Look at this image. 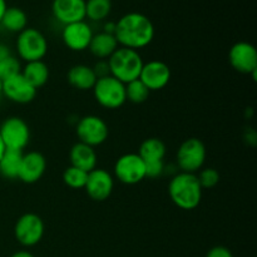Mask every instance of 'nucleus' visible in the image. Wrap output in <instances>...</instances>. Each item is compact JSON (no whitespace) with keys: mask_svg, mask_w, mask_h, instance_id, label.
Listing matches in <instances>:
<instances>
[{"mask_svg":"<svg viewBox=\"0 0 257 257\" xmlns=\"http://www.w3.org/2000/svg\"><path fill=\"white\" fill-rule=\"evenodd\" d=\"M114 37L119 47L140 50L155 39V25L142 13H127L115 23Z\"/></svg>","mask_w":257,"mask_h":257,"instance_id":"f257e3e1","label":"nucleus"},{"mask_svg":"<svg viewBox=\"0 0 257 257\" xmlns=\"http://www.w3.org/2000/svg\"><path fill=\"white\" fill-rule=\"evenodd\" d=\"M202 191L197 175L180 172L173 176L168 185L171 201L181 210L191 211L198 207L202 200Z\"/></svg>","mask_w":257,"mask_h":257,"instance_id":"f03ea898","label":"nucleus"},{"mask_svg":"<svg viewBox=\"0 0 257 257\" xmlns=\"http://www.w3.org/2000/svg\"><path fill=\"white\" fill-rule=\"evenodd\" d=\"M109 74L122 83L132 82L140 78L143 67V59L137 50L118 47L107 59Z\"/></svg>","mask_w":257,"mask_h":257,"instance_id":"7ed1b4c3","label":"nucleus"},{"mask_svg":"<svg viewBox=\"0 0 257 257\" xmlns=\"http://www.w3.org/2000/svg\"><path fill=\"white\" fill-rule=\"evenodd\" d=\"M18 57L25 63L43 60L48 53V40L40 30L25 28L20 32L15 42Z\"/></svg>","mask_w":257,"mask_h":257,"instance_id":"20e7f679","label":"nucleus"},{"mask_svg":"<svg viewBox=\"0 0 257 257\" xmlns=\"http://www.w3.org/2000/svg\"><path fill=\"white\" fill-rule=\"evenodd\" d=\"M92 90L98 104L105 109H118L127 102L125 84L110 74L98 78Z\"/></svg>","mask_w":257,"mask_h":257,"instance_id":"39448f33","label":"nucleus"},{"mask_svg":"<svg viewBox=\"0 0 257 257\" xmlns=\"http://www.w3.org/2000/svg\"><path fill=\"white\" fill-rule=\"evenodd\" d=\"M206 146L198 138H188L183 141L177 150L176 162L181 172L196 175L202 170L206 161Z\"/></svg>","mask_w":257,"mask_h":257,"instance_id":"423d86ee","label":"nucleus"},{"mask_svg":"<svg viewBox=\"0 0 257 257\" xmlns=\"http://www.w3.org/2000/svg\"><path fill=\"white\" fill-rule=\"evenodd\" d=\"M75 133L79 142L94 148L103 145L108 140L109 128L104 119L98 115L89 114L78 120L75 125Z\"/></svg>","mask_w":257,"mask_h":257,"instance_id":"0eeeda50","label":"nucleus"},{"mask_svg":"<svg viewBox=\"0 0 257 257\" xmlns=\"http://www.w3.org/2000/svg\"><path fill=\"white\" fill-rule=\"evenodd\" d=\"M0 137L7 150L24 151L30 141V130L20 117H9L0 124Z\"/></svg>","mask_w":257,"mask_h":257,"instance_id":"6e6552de","label":"nucleus"},{"mask_svg":"<svg viewBox=\"0 0 257 257\" xmlns=\"http://www.w3.org/2000/svg\"><path fill=\"white\" fill-rule=\"evenodd\" d=\"M14 235L18 242L24 247L35 246L44 236V221L37 213H24L15 223Z\"/></svg>","mask_w":257,"mask_h":257,"instance_id":"1a4fd4ad","label":"nucleus"},{"mask_svg":"<svg viewBox=\"0 0 257 257\" xmlns=\"http://www.w3.org/2000/svg\"><path fill=\"white\" fill-rule=\"evenodd\" d=\"M114 176L123 185H137L146 178V165L138 153H125L115 161Z\"/></svg>","mask_w":257,"mask_h":257,"instance_id":"9d476101","label":"nucleus"},{"mask_svg":"<svg viewBox=\"0 0 257 257\" xmlns=\"http://www.w3.org/2000/svg\"><path fill=\"white\" fill-rule=\"evenodd\" d=\"M230 64L236 72L256 77L257 72V50L251 43L237 42L228 52Z\"/></svg>","mask_w":257,"mask_h":257,"instance_id":"9b49d317","label":"nucleus"},{"mask_svg":"<svg viewBox=\"0 0 257 257\" xmlns=\"http://www.w3.org/2000/svg\"><path fill=\"white\" fill-rule=\"evenodd\" d=\"M113 187H114V178L107 170L94 168L88 172L84 190L93 201L103 202L108 200L112 195Z\"/></svg>","mask_w":257,"mask_h":257,"instance_id":"f8f14e48","label":"nucleus"},{"mask_svg":"<svg viewBox=\"0 0 257 257\" xmlns=\"http://www.w3.org/2000/svg\"><path fill=\"white\" fill-rule=\"evenodd\" d=\"M171 75L172 73H171L167 63L153 59L147 63H143L138 79L150 89V92H155V90L163 89L170 83Z\"/></svg>","mask_w":257,"mask_h":257,"instance_id":"ddd939ff","label":"nucleus"},{"mask_svg":"<svg viewBox=\"0 0 257 257\" xmlns=\"http://www.w3.org/2000/svg\"><path fill=\"white\" fill-rule=\"evenodd\" d=\"M93 29L85 20L63 25L62 40L68 49L83 52L88 49L93 38Z\"/></svg>","mask_w":257,"mask_h":257,"instance_id":"4468645a","label":"nucleus"},{"mask_svg":"<svg viewBox=\"0 0 257 257\" xmlns=\"http://www.w3.org/2000/svg\"><path fill=\"white\" fill-rule=\"evenodd\" d=\"M3 95L18 104H28L37 97V89L19 73L3 80Z\"/></svg>","mask_w":257,"mask_h":257,"instance_id":"2eb2a0df","label":"nucleus"},{"mask_svg":"<svg viewBox=\"0 0 257 257\" xmlns=\"http://www.w3.org/2000/svg\"><path fill=\"white\" fill-rule=\"evenodd\" d=\"M45 170H47V160L42 153L37 151L23 153L18 180L27 185H32L38 182L44 176Z\"/></svg>","mask_w":257,"mask_h":257,"instance_id":"dca6fc26","label":"nucleus"},{"mask_svg":"<svg viewBox=\"0 0 257 257\" xmlns=\"http://www.w3.org/2000/svg\"><path fill=\"white\" fill-rule=\"evenodd\" d=\"M53 18L63 25L85 20V0H53Z\"/></svg>","mask_w":257,"mask_h":257,"instance_id":"f3484780","label":"nucleus"},{"mask_svg":"<svg viewBox=\"0 0 257 257\" xmlns=\"http://www.w3.org/2000/svg\"><path fill=\"white\" fill-rule=\"evenodd\" d=\"M69 158L70 166H74V167L79 168L87 173L97 168V152H95L94 148L82 142H78L73 146L69 153Z\"/></svg>","mask_w":257,"mask_h":257,"instance_id":"a211bd4d","label":"nucleus"},{"mask_svg":"<svg viewBox=\"0 0 257 257\" xmlns=\"http://www.w3.org/2000/svg\"><path fill=\"white\" fill-rule=\"evenodd\" d=\"M118 47L119 45H118L114 34L100 32L97 34H93L88 49L98 60H107L117 50Z\"/></svg>","mask_w":257,"mask_h":257,"instance_id":"6ab92c4d","label":"nucleus"},{"mask_svg":"<svg viewBox=\"0 0 257 257\" xmlns=\"http://www.w3.org/2000/svg\"><path fill=\"white\" fill-rule=\"evenodd\" d=\"M97 75L92 67L85 64H77L72 67L68 72V82L73 88L79 90H89L93 89L95 82H97Z\"/></svg>","mask_w":257,"mask_h":257,"instance_id":"aec40b11","label":"nucleus"},{"mask_svg":"<svg viewBox=\"0 0 257 257\" xmlns=\"http://www.w3.org/2000/svg\"><path fill=\"white\" fill-rule=\"evenodd\" d=\"M20 73L27 79V82L37 90L44 87L49 80V68L43 60L25 63Z\"/></svg>","mask_w":257,"mask_h":257,"instance_id":"412c9836","label":"nucleus"},{"mask_svg":"<svg viewBox=\"0 0 257 257\" xmlns=\"http://www.w3.org/2000/svg\"><path fill=\"white\" fill-rule=\"evenodd\" d=\"M166 152H167V148H166L165 142L162 140H160V138H147L141 145L138 155L142 158L143 162L151 163L161 162V161L165 160Z\"/></svg>","mask_w":257,"mask_h":257,"instance_id":"4be33fe9","label":"nucleus"},{"mask_svg":"<svg viewBox=\"0 0 257 257\" xmlns=\"http://www.w3.org/2000/svg\"><path fill=\"white\" fill-rule=\"evenodd\" d=\"M0 25L9 33H17L19 34L20 32L28 28V17L27 13L23 9L17 7H8L0 20Z\"/></svg>","mask_w":257,"mask_h":257,"instance_id":"5701e85b","label":"nucleus"},{"mask_svg":"<svg viewBox=\"0 0 257 257\" xmlns=\"http://www.w3.org/2000/svg\"><path fill=\"white\" fill-rule=\"evenodd\" d=\"M23 153L24 152L22 151L5 150L4 155L0 158V177H4L7 180H17Z\"/></svg>","mask_w":257,"mask_h":257,"instance_id":"b1692460","label":"nucleus"},{"mask_svg":"<svg viewBox=\"0 0 257 257\" xmlns=\"http://www.w3.org/2000/svg\"><path fill=\"white\" fill-rule=\"evenodd\" d=\"M112 12V0H85V18L92 22H103Z\"/></svg>","mask_w":257,"mask_h":257,"instance_id":"393cba45","label":"nucleus"},{"mask_svg":"<svg viewBox=\"0 0 257 257\" xmlns=\"http://www.w3.org/2000/svg\"><path fill=\"white\" fill-rule=\"evenodd\" d=\"M150 89L140 79L132 80L125 84V98L135 104H141V103L146 102L150 97Z\"/></svg>","mask_w":257,"mask_h":257,"instance_id":"a878e982","label":"nucleus"},{"mask_svg":"<svg viewBox=\"0 0 257 257\" xmlns=\"http://www.w3.org/2000/svg\"><path fill=\"white\" fill-rule=\"evenodd\" d=\"M87 176L88 173L84 171L79 170L74 166H69L63 172V182L73 190H80V188H84Z\"/></svg>","mask_w":257,"mask_h":257,"instance_id":"bb28decb","label":"nucleus"},{"mask_svg":"<svg viewBox=\"0 0 257 257\" xmlns=\"http://www.w3.org/2000/svg\"><path fill=\"white\" fill-rule=\"evenodd\" d=\"M20 70H22V65H20L19 59H17L12 54L0 63V79L4 80L7 78L13 77V75L19 74Z\"/></svg>","mask_w":257,"mask_h":257,"instance_id":"cd10ccee","label":"nucleus"},{"mask_svg":"<svg viewBox=\"0 0 257 257\" xmlns=\"http://www.w3.org/2000/svg\"><path fill=\"white\" fill-rule=\"evenodd\" d=\"M198 181L202 188H213L218 182H220V173L215 168H203L197 175Z\"/></svg>","mask_w":257,"mask_h":257,"instance_id":"c85d7f7f","label":"nucleus"},{"mask_svg":"<svg viewBox=\"0 0 257 257\" xmlns=\"http://www.w3.org/2000/svg\"><path fill=\"white\" fill-rule=\"evenodd\" d=\"M146 165V178H158L165 172V161L161 162L145 163Z\"/></svg>","mask_w":257,"mask_h":257,"instance_id":"c756f323","label":"nucleus"},{"mask_svg":"<svg viewBox=\"0 0 257 257\" xmlns=\"http://www.w3.org/2000/svg\"><path fill=\"white\" fill-rule=\"evenodd\" d=\"M206 257H233V255L225 246H215L208 251Z\"/></svg>","mask_w":257,"mask_h":257,"instance_id":"7c9ffc66","label":"nucleus"},{"mask_svg":"<svg viewBox=\"0 0 257 257\" xmlns=\"http://www.w3.org/2000/svg\"><path fill=\"white\" fill-rule=\"evenodd\" d=\"M94 70L97 78L105 77V75H109V67H108L107 60H98L94 64V67H92Z\"/></svg>","mask_w":257,"mask_h":257,"instance_id":"2f4dec72","label":"nucleus"},{"mask_svg":"<svg viewBox=\"0 0 257 257\" xmlns=\"http://www.w3.org/2000/svg\"><path fill=\"white\" fill-rule=\"evenodd\" d=\"M10 55H12V52H10L9 47L5 45L4 43H0V63L7 59L8 57H10Z\"/></svg>","mask_w":257,"mask_h":257,"instance_id":"473e14b6","label":"nucleus"},{"mask_svg":"<svg viewBox=\"0 0 257 257\" xmlns=\"http://www.w3.org/2000/svg\"><path fill=\"white\" fill-rule=\"evenodd\" d=\"M115 29V23L114 22H107L103 27V32L108 33V34H114Z\"/></svg>","mask_w":257,"mask_h":257,"instance_id":"72a5a7b5","label":"nucleus"},{"mask_svg":"<svg viewBox=\"0 0 257 257\" xmlns=\"http://www.w3.org/2000/svg\"><path fill=\"white\" fill-rule=\"evenodd\" d=\"M10 257H34V256H33L29 251L22 250V251H17V252H14Z\"/></svg>","mask_w":257,"mask_h":257,"instance_id":"f704fd0d","label":"nucleus"},{"mask_svg":"<svg viewBox=\"0 0 257 257\" xmlns=\"http://www.w3.org/2000/svg\"><path fill=\"white\" fill-rule=\"evenodd\" d=\"M7 0H0V20H2L3 15H4L5 10H7Z\"/></svg>","mask_w":257,"mask_h":257,"instance_id":"c9c22d12","label":"nucleus"},{"mask_svg":"<svg viewBox=\"0 0 257 257\" xmlns=\"http://www.w3.org/2000/svg\"><path fill=\"white\" fill-rule=\"evenodd\" d=\"M5 150H7V148H5L4 143H3V141H2V137H0V158H2V156L4 155Z\"/></svg>","mask_w":257,"mask_h":257,"instance_id":"e433bc0d","label":"nucleus"},{"mask_svg":"<svg viewBox=\"0 0 257 257\" xmlns=\"http://www.w3.org/2000/svg\"><path fill=\"white\" fill-rule=\"evenodd\" d=\"M3 95V80L0 79V97Z\"/></svg>","mask_w":257,"mask_h":257,"instance_id":"4c0bfd02","label":"nucleus"}]
</instances>
